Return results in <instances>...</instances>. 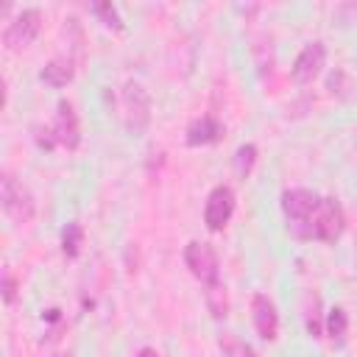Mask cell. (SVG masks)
Instances as JSON below:
<instances>
[{
	"instance_id": "obj_1",
	"label": "cell",
	"mask_w": 357,
	"mask_h": 357,
	"mask_svg": "<svg viewBox=\"0 0 357 357\" xmlns=\"http://www.w3.org/2000/svg\"><path fill=\"white\" fill-rule=\"evenodd\" d=\"M346 229V215L337 198H321L310 220L296 231L298 237H312L321 243H335Z\"/></svg>"
},
{
	"instance_id": "obj_2",
	"label": "cell",
	"mask_w": 357,
	"mask_h": 357,
	"mask_svg": "<svg viewBox=\"0 0 357 357\" xmlns=\"http://www.w3.org/2000/svg\"><path fill=\"white\" fill-rule=\"evenodd\" d=\"M0 201H3V212L20 226L28 223L33 218V212H36L31 190L11 173H3V178H0Z\"/></svg>"
},
{
	"instance_id": "obj_3",
	"label": "cell",
	"mask_w": 357,
	"mask_h": 357,
	"mask_svg": "<svg viewBox=\"0 0 357 357\" xmlns=\"http://www.w3.org/2000/svg\"><path fill=\"white\" fill-rule=\"evenodd\" d=\"M184 265L190 268V273L206 287V284H218V254L212 245L206 243H187L184 248Z\"/></svg>"
},
{
	"instance_id": "obj_4",
	"label": "cell",
	"mask_w": 357,
	"mask_h": 357,
	"mask_svg": "<svg viewBox=\"0 0 357 357\" xmlns=\"http://www.w3.org/2000/svg\"><path fill=\"white\" fill-rule=\"evenodd\" d=\"M39 28H42V11L39 8H22L8 22V28L3 31V45L8 50H20V47H25L36 39Z\"/></svg>"
},
{
	"instance_id": "obj_5",
	"label": "cell",
	"mask_w": 357,
	"mask_h": 357,
	"mask_svg": "<svg viewBox=\"0 0 357 357\" xmlns=\"http://www.w3.org/2000/svg\"><path fill=\"white\" fill-rule=\"evenodd\" d=\"M234 212V190L226 184H218L204 204V223L209 231H223V226L231 220Z\"/></svg>"
},
{
	"instance_id": "obj_6",
	"label": "cell",
	"mask_w": 357,
	"mask_h": 357,
	"mask_svg": "<svg viewBox=\"0 0 357 357\" xmlns=\"http://www.w3.org/2000/svg\"><path fill=\"white\" fill-rule=\"evenodd\" d=\"M318 201H321V195H315L312 190H304V187L284 190V192H282V212H284V218L290 220V226L298 231V229L310 220V215L315 212Z\"/></svg>"
},
{
	"instance_id": "obj_7",
	"label": "cell",
	"mask_w": 357,
	"mask_h": 357,
	"mask_svg": "<svg viewBox=\"0 0 357 357\" xmlns=\"http://www.w3.org/2000/svg\"><path fill=\"white\" fill-rule=\"evenodd\" d=\"M56 145L67 148V151H75L78 142H81V128H78V114L73 109L70 100H59L56 106V120H53V128H50Z\"/></svg>"
},
{
	"instance_id": "obj_8",
	"label": "cell",
	"mask_w": 357,
	"mask_h": 357,
	"mask_svg": "<svg viewBox=\"0 0 357 357\" xmlns=\"http://www.w3.org/2000/svg\"><path fill=\"white\" fill-rule=\"evenodd\" d=\"M123 112H126L128 128H134V131H142V128L148 126V120H151V100H148V92H145L139 84H134V81H128L126 89H123Z\"/></svg>"
},
{
	"instance_id": "obj_9",
	"label": "cell",
	"mask_w": 357,
	"mask_h": 357,
	"mask_svg": "<svg viewBox=\"0 0 357 357\" xmlns=\"http://www.w3.org/2000/svg\"><path fill=\"white\" fill-rule=\"evenodd\" d=\"M324 61H326L324 42H307L301 47V53L296 56V61H293V81L296 84H310L324 70Z\"/></svg>"
},
{
	"instance_id": "obj_10",
	"label": "cell",
	"mask_w": 357,
	"mask_h": 357,
	"mask_svg": "<svg viewBox=\"0 0 357 357\" xmlns=\"http://www.w3.org/2000/svg\"><path fill=\"white\" fill-rule=\"evenodd\" d=\"M251 318H254V329L262 340H276L279 335V312L273 307V301L262 293H257L251 298Z\"/></svg>"
},
{
	"instance_id": "obj_11",
	"label": "cell",
	"mask_w": 357,
	"mask_h": 357,
	"mask_svg": "<svg viewBox=\"0 0 357 357\" xmlns=\"http://www.w3.org/2000/svg\"><path fill=\"white\" fill-rule=\"evenodd\" d=\"M223 137V126L215 120V117H201L195 123L187 126V145L190 148H198V145H212Z\"/></svg>"
},
{
	"instance_id": "obj_12",
	"label": "cell",
	"mask_w": 357,
	"mask_h": 357,
	"mask_svg": "<svg viewBox=\"0 0 357 357\" xmlns=\"http://www.w3.org/2000/svg\"><path fill=\"white\" fill-rule=\"evenodd\" d=\"M73 75H75V70H73V61L70 59H53V61H47L45 67H42V73H39V78L45 81V84H50V86H67L70 81H73Z\"/></svg>"
},
{
	"instance_id": "obj_13",
	"label": "cell",
	"mask_w": 357,
	"mask_h": 357,
	"mask_svg": "<svg viewBox=\"0 0 357 357\" xmlns=\"http://www.w3.org/2000/svg\"><path fill=\"white\" fill-rule=\"evenodd\" d=\"M346 332H349V315L343 307H332L329 315H326V335L340 346L346 340Z\"/></svg>"
},
{
	"instance_id": "obj_14",
	"label": "cell",
	"mask_w": 357,
	"mask_h": 357,
	"mask_svg": "<svg viewBox=\"0 0 357 357\" xmlns=\"http://www.w3.org/2000/svg\"><path fill=\"white\" fill-rule=\"evenodd\" d=\"M81 243H84V229H81L78 220H70L64 226V234H61V251H64V257H70V259L78 257Z\"/></svg>"
},
{
	"instance_id": "obj_15",
	"label": "cell",
	"mask_w": 357,
	"mask_h": 357,
	"mask_svg": "<svg viewBox=\"0 0 357 357\" xmlns=\"http://www.w3.org/2000/svg\"><path fill=\"white\" fill-rule=\"evenodd\" d=\"M204 296H206V307H209V312H212L215 318H226V312H229L226 287H223L220 282H218V284H206Z\"/></svg>"
},
{
	"instance_id": "obj_16",
	"label": "cell",
	"mask_w": 357,
	"mask_h": 357,
	"mask_svg": "<svg viewBox=\"0 0 357 357\" xmlns=\"http://www.w3.org/2000/svg\"><path fill=\"white\" fill-rule=\"evenodd\" d=\"M254 162H257V145H254V142L240 145L237 153H234V173H237L240 178H248L251 170H254Z\"/></svg>"
},
{
	"instance_id": "obj_17",
	"label": "cell",
	"mask_w": 357,
	"mask_h": 357,
	"mask_svg": "<svg viewBox=\"0 0 357 357\" xmlns=\"http://www.w3.org/2000/svg\"><path fill=\"white\" fill-rule=\"evenodd\" d=\"M218 346H220V351H223L226 357H257V351H254L248 343H243L240 337H234L231 332H223V335L218 337Z\"/></svg>"
},
{
	"instance_id": "obj_18",
	"label": "cell",
	"mask_w": 357,
	"mask_h": 357,
	"mask_svg": "<svg viewBox=\"0 0 357 357\" xmlns=\"http://www.w3.org/2000/svg\"><path fill=\"white\" fill-rule=\"evenodd\" d=\"M92 14L100 17L103 25H109V28H114V31L123 28V20H120V14H117V8H114L112 3H92Z\"/></svg>"
},
{
	"instance_id": "obj_19",
	"label": "cell",
	"mask_w": 357,
	"mask_h": 357,
	"mask_svg": "<svg viewBox=\"0 0 357 357\" xmlns=\"http://www.w3.org/2000/svg\"><path fill=\"white\" fill-rule=\"evenodd\" d=\"M14 293H17V282H14V276L6 271V273H3V301L11 304V301H14Z\"/></svg>"
},
{
	"instance_id": "obj_20",
	"label": "cell",
	"mask_w": 357,
	"mask_h": 357,
	"mask_svg": "<svg viewBox=\"0 0 357 357\" xmlns=\"http://www.w3.org/2000/svg\"><path fill=\"white\" fill-rule=\"evenodd\" d=\"M137 357H159V351H156V349H151V346H145V349H139V351H137Z\"/></svg>"
},
{
	"instance_id": "obj_21",
	"label": "cell",
	"mask_w": 357,
	"mask_h": 357,
	"mask_svg": "<svg viewBox=\"0 0 357 357\" xmlns=\"http://www.w3.org/2000/svg\"><path fill=\"white\" fill-rule=\"evenodd\" d=\"M56 357H67V354H56Z\"/></svg>"
}]
</instances>
